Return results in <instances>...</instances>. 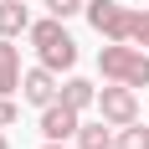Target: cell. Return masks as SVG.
<instances>
[{
  "instance_id": "cell-1",
  "label": "cell",
  "mask_w": 149,
  "mask_h": 149,
  "mask_svg": "<svg viewBox=\"0 0 149 149\" xmlns=\"http://www.w3.org/2000/svg\"><path fill=\"white\" fill-rule=\"evenodd\" d=\"M98 72H103V82L149 88V52L134 41H103L98 46Z\"/></svg>"
},
{
  "instance_id": "cell-2",
  "label": "cell",
  "mask_w": 149,
  "mask_h": 149,
  "mask_svg": "<svg viewBox=\"0 0 149 149\" xmlns=\"http://www.w3.org/2000/svg\"><path fill=\"white\" fill-rule=\"evenodd\" d=\"M26 41L36 46V57L52 67V72H72L77 67V41L67 36V26H62V15H46V21H31Z\"/></svg>"
},
{
  "instance_id": "cell-3",
  "label": "cell",
  "mask_w": 149,
  "mask_h": 149,
  "mask_svg": "<svg viewBox=\"0 0 149 149\" xmlns=\"http://www.w3.org/2000/svg\"><path fill=\"white\" fill-rule=\"evenodd\" d=\"M82 15L103 41H134V31H139V10H129L123 0H88Z\"/></svg>"
},
{
  "instance_id": "cell-4",
  "label": "cell",
  "mask_w": 149,
  "mask_h": 149,
  "mask_svg": "<svg viewBox=\"0 0 149 149\" xmlns=\"http://www.w3.org/2000/svg\"><path fill=\"white\" fill-rule=\"evenodd\" d=\"M139 88H129V82H108V88H98V113H103L113 129H123V123H139Z\"/></svg>"
},
{
  "instance_id": "cell-5",
  "label": "cell",
  "mask_w": 149,
  "mask_h": 149,
  "mask_svg": "<svg viewBox=\"0 0 149 149\" xmlns=\"http://www.w3.org/2000/svg\"><path fill=\"white\" fill-rule=\"evenodd\" d=\"M21 98H26V103H36V108L57 103V98H62V82H57V72H52L46 62L26 67V77H21Z\"/></svg>"
},
{
  "instance_id": "cell-6",
  "label": "cell",
  "mask_w": 149,
  "mask_h": 149,
  "mask_svg": "<svg viewBox=\"0 0 149 149\" xmlns=\"http://www.w3.org/2000/svg\"><path fill=\"white\" fill-rule=\"evenodd\" d=\"M77 129H82V113H77L72 103H46L41 108V134L46 139H57V144H67V139H77Z\"/></svg>"
},
{
  "instance_id": "cell-7",
  "label": "cell",
  "mask_w": 149,
  "mask_h": 149,
  "mask_svg": "<svg viewBox=\"0 0 149 149\" xmlns=\"http://www.w3.org/2000/svg\"><path fill=\"white\" fill-rule=\"evenodd\" d=\"M21 52L10 46V36H0V98H10V93H21Z\"/></svg>"
},
{
  "instance_id": "cell-8",
  "label": "cell",
  "mask_w": 149,
  "mask_h": 149,
  "mask_svg": "<svg viewBox=\"0 0 149 149\" xmlns=\"http://www.w3.org/2000/svg\"><path fill=\"white\" fill-rule=\"evenodd\" d=\"M31 31V10H26V0H0V36H26Z\"/></svg>"
},
{
  "instance_id": "cell-9",
  "label": "cell",
  "mask_w": 149,
  "mask_h": 149,
  "mask_svg": "<svg viewBox=\"0 0 149 149\" xmlns=\"http://www.w3.org/2000/svg\"><path fill=\"white\" fill-rule=\"evenodd\" d=\"M113 139H118V129H113L108 118L82 123V129H77V149H113Z\"/></svg>"
},
{
  "instance_id": "cell-10",
  "label": "cell",
  "mask_w": 149,
  "mask_h": 149,
  "mask_svg": "<svg viewBox=\"0 0 149 149\" xmlns=\"http://www.w3.org/2000/svg\"><path fill=\"white\" fill-rule=\"evenodd\" d=\"M62 103H72L77 113H88V108L98 103V88H93L88 77H67V82H62Z\"/></svg>"
},
{
  "instance_id": "cell-11",
  "label": "cell",
  "mask_w": 149,
  "mask_h": 149,
  "mask_svg": "<svg viewBox=\"0 0 149 149\" xmlns=\"http://www.w3.org/2000/svg\"><path fill=\"white\" fill-rule=\"evenodd\" d=\"M113 149H149V123H123Z\"/></svg>"
},
{
  "instance_id": "cell-12",
  "label": "cell",
  "mask_w": 149,
  "mask_h": 149,
  "mask_svg": "<svg viewBox=\"0 0 149 149\" xmlns=\"http://www.w3.org/2000/svg\"><path fill=\"white\" fill-rule=\"evenodd\" d=\"M41 5H46V15H62V21H72V15L88 10V0H41Z\"/></svg>"
},
{
  "instance_id": "cell-13",
  "label": "cell",
  "mask_w": 149,
  "mask_h": 149,
  "mask_svg": "<svg viewBox=\"0 0 149 149\" xmlns=\"http://www.w3.org/2000/svg\"><path fill=\"white\" fill-rule=\"evenodd\" d=\"M15 113H21V108H15L10 98H0V129H10V123H15Z\"/></svg>"
},
{
  "instance_id": "cell-14",
  "label": "cell",
  "mask_w": 149,
  "mask_h": 149,
  "mask_svg": "<svg viewBox=\"0 0 149 149\" xmlns=\"http://www.w3.org/2000/svg\"><path fill=\"white\" fill-rule=\"evenodd\" d=\"M134 41L149 52V10H139V31H134Z\"/></svg>"
},
{
  "instance_id": "cell-15",
  "label": "cell",
  "mask_w": 149,
  "mask_h": 149,
  "mask_svg": "<svg viewBox=\"0 0 149 149\" xmlns=\"http://www.w3.org/2000/svg\"><path fill=\"white\" fill-rule=\"evenodd\" d=\"M46 149H67V144H57V139H46Z\"/></svg>"
},
{
  "instance_id": "cell-16",
  "label": "cell",
  "mask_w": 149,
  "mask_h": 149,
  "mask_svg": "<svg viewBox=\"0 0 149 149\" xmlns=\"http://www.w3.org/2000/svg\"><path fill=\"white\" fill-rule=\"evenodd\" d=\"M0 149H10V144H5V134H0Z\"/></svg>"
}]
</instances>
